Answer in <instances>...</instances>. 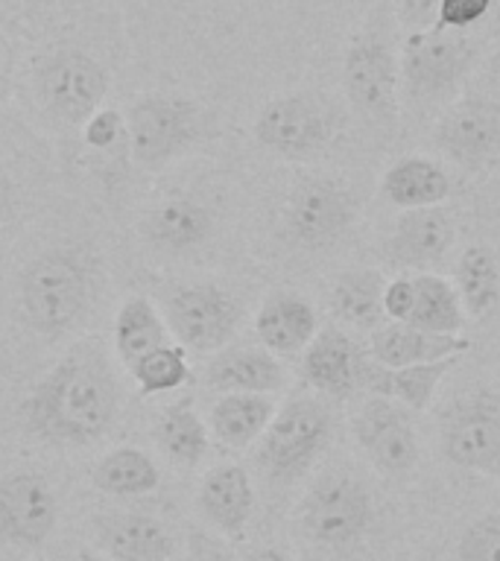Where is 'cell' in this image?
Masks as SVG:
<instances>
[{
  "label": "cell",
  "mask_w": 500,
  "mask_h": 561,
  "mask_svg": "<svg viewBox=\"0 0 500 561\" xmlns=\"http://www.w3.org/2000/svg\"><path fill=\"white\" fill-rule=\"evenodd\" d=\"M375 520L372 491L351 473H325L302 500V529L319 547H349Z\"/></svg>",
  "instance_id": "3"
},
{
  "label": "cell",
  "mask_w": 500,
  "mask_h": 561,
  "mask_svg": "<svg viewBox=\"0 0 500 561\" xmlns=\"http://www.w3.org/2000/svg\"><path fill=\"white\" fill-rule=\"evenodd\" d=\"M433 135L447 158L477 170L500 152V105L491 100H463L439 121Z\"/></svg>",
  "instance_id": "15"
},
{
  "label": "cell",
  "mask_w": 500,
  "mask_h": 561,
  "mask_svg": "<svg viewBox=\"0 0 500 561\" xmlns=\"http://www.w3.org/2000/svg\"><path fill=\"white\" fill-rule=\"evenodd\" d=\"M211 226H214V219L202 202L175 196L149 214L147 237L149 243L164 252H191L208 240Z\"/></svg>",
  "instance_id": "25"
},
{
  "label": "cell",
  "mask_w": 500,
  "mask_h": 561,
  "mask_svg": "<svg viewBox=\"0 0 500 561\" xmlns=\"http://www.w3.org/2000/svg\"><path fill=\"white\" fill-rule=\"evenodd\" d=\"M442 0H398V18L410 33H428L439 26Z\"/></svg>",
  "instance_id": "36"
},
{
  "label": "cell",
  "mask_w": 500,
  "mask_h": 561,
  "mask_svg": "<svg viewBox=\"0 0 500 561\" xmlns=\"http://www.w3.org/2000/svg\"><path fill=\"white\" fill-rule=\"evenodd\" d=\"M240 305L217 284H193L167 298V328L184 348L217 351L237 331Z\"/></svg>",
  "instance_id": "9"
},
{
  "label": "cell",
  "mask_w": 500,
  "mask_h": 561,
  "mask_svg": "<svg viewBox=\"0 0 500 561\" xmlns=\"http://www.w3.org/2000/svg\"><path fill=\"white\" fill-rule=\"evenodd\" d=\"M398 77H401V65L380 38L363 35L345 53V65H342L345 94L351 105L372 121H395Z\"/></svg>",
  "instance_id": "12"
},
{
  "label": "cell",
  "mask_w": 500,
  "mask_h": 561,
  "mask_svg": "<svg viewBox=\"0 0 500 561\" xmlns=\"http://www.w3.org/2000/svg\"><path fill=\"white\" fill-rule=\"evenodd\" d=\"M459 363V357L439 359V363H424V366H404L389 368L380 366L368 357L363 366V380L360 389L375 398H389V401L401 403L407 410H428L433 394H436L439 383L445 380V375Z\"/></svg>",
  "instance_id": "22"
},
{
  "label": "cell",
  "mask_w": 500,
  "mask_h": 561,
  "mask_svg": "<svg viewBox=\"0 0 500 561\" xmlns=\"http://www.w3.org/2000/svg\"><path fill=\"white\" fill-rule=\"evenodd\" d=\"M243 561H289V559L281 550H275V547H261V550L246 552Z\"/></svg>",
  "instance_id": "40"
},
{
  "label": "cell",
  "mask_w": 500,
  "mask_h": 561,
  "mask_svg": "<svg viewBox=\"0 0 500 561\" xmlns=\"http://www.w3.org/2000/svg\"><path fill=\"white\" fill-rule=\"evenodd\" d=\"M459 561H500V515L474 520L456 547Z\"/></svg>",
  "instance_id": "34"
},
{
  "label": "cell",
  "mask_w": 500,
  "mask_h": 561,
  "mask_svg": "<svg viewBox=\"0 0 500 561\" xmlns=\"http://www.w3.org/2000/svg\"><path fill=\"white\" fill-rule=\"evenodd\" d=\"M456 293L465 313L474 319L489 316L500 305V263L489 245H468L456 263Z\"/></svg>",
  "instance_id": "31"
},
{
  "label": "cell",
  "mask_w": 500,
  "mask_h": 561,
  "mask_svg": "<svg viewBox=\"0 0 500 561\" xmlns=\"http://www.w3.org/2000/svg\"><path fill=\"white\" fill-rule=\"evenodd\" d=\"M412 278L401 275V278H393L384 289V316L389 322H407V316L412 310Z\"/></svg>",
  "instance_id": "37"
},
{
  "label": "cell",
  "mask_w": 500,
  "mask_h": 561,
  "mask_svg": "<svg viewBox=\"0 0 500 561\" xmlns=\"http://www.w3.org/2000/svg\"><path fill=\"white\" fill-rule=\"evenodd\" d=\"M117 135H121V114L114 112L94 114L86 126V140L96 149L112 147L114 140H117Z\"/></svg>",
  "instance_id": "39"
},
{
  "label": "cell",
  "mask_w": 500,
  "mask_h": 561,
  "mask_svg": "<svg viewBox=\"0 0 500 561\" xmlns=\"http://www.w3.org/2000/svg\"><path fill=\"white\" fill-rule=\"evenodd\" d=\"M456 240L454 217L442 205L404 210L393 228L386 252L398 266H430L442 261Z\"/></svg>",
  "instance_id": "19"
},
{
  "label": "cell",
  "mask_w": 500,
  "mask_h": 561,
  "mask_svg": "<svg viewBox=\"0 0 500 561\" xmlns=\"http://www.w3.org/2000/svg\"><path fill=\"white\" fill-rule=\"evenodd\" d=\"M372 351L368 357L389 368L424 366L447 357H463L471 348V340L465 336H447V333H430L404 322H384L372 331Z\"/></svg>",
  "instance_id": "17"
},
{
  "label": "cell",
  "mask_w": 500,
  "mask_h": 561,
  "mask_svg": "<svg viewBox=\"0 0 500 561\" xmlns=\"http://www.w3.org/2000/svg\"><path fill=\"white\" fill-rule=\"evenodd\" d=\"M91 482L103 494L140 497V494H149V491L158 489L161 473H158L156 462L144 450H138V447H114L112 454H105L96 462Z\"/></svg>",
  "instance_id": "30"
},
{
  "label": "cell",
  "mask_w": 500,
  "mask_h": 561,
  "mask_svg": "<svg viewBox=\"0 0 500 561\" xmlns=\"http://www.w3.org/2000/svg\"><path fill=\"white\" fill-rule=\"evenodd\" d=\"M96 543L114 561H170L173 535L161 520L140 512H112L94 524Z\"/></svg>",
  "instance_id": "18"
},
{
  "label": "cell",
  "mask_w": 500,
  "mask_h": 561,
  "mask_svg": "<svg viewBox=\"0 0 500 561\" xmlns=\"http://www.w3.org/2000/svg\"><path fill=\"white\" fill-rule=\"evenodd\" d=\"M152 436L161 445V450L179 465H196L202 462V456L208 454V427L200 419V412L193 410L191 401L167 407L158 415Z\"/></svg>",
  "instance_id": "32"
},
{
  "label": "cell",
  "mask_w": 500,
  "mask_h": 561,
  "mask_svg": "<svg viewBox=\"0 0 500 561\" xmlns=\"http://www.w3.org/2000/svg\"><path fill=\"white\" fill-rule=\"evenodd\" d=\"M121 392L96 345L73 348L35 386L24 407L26 424L50 445H91L117 415Z\"/></svg>",
  "instance_id": "1"
},
{
  "label": "cell",
  "mask_w": 500,
  "mask_h": 561,
  "mask_svg": "<svg viewBox=\"0 0 500 561\" xmlns=\"http://www.w3.org/2000/svg\"><path fill=\"white\" fill-rule=\"evenodd\" d=\"M202 129L200 105L179 94H147L126 114L132 156L144 167H164L196 144Z\"/></svg>",
  "instance_id": "5"
},
{
  "label": "cell",
  "mask_w": 500,
  "mask_h": 561,
  "mask_svg": "<svg viewBox=\"0 0 500 561\" xmlns=\"http://www.w3.org/2000/svg\"><path fill=\"white\" fill-rule=\"evenodd\" d=\"M331 436V410L316 398H293L261 436L258 462L272 480H296L310 468Z\"/></svg>",
  "instance_id": "4"
},
{
  "label": "cell",
  "mask_w": 500,
  "mask_h": 561,
  "mask_svg": "<svg viewBox=\"0 0 500 561\" xmlns=\"http://www.w3.org/2000/svg\"><path fill=\"white\" fill-rule=\"evenodd\" d=\"M439 438L456 468L500 473V401L491 392L463 394L442 415Z\"/></svg>",
  "instance_id": "7"
},
{
  "label": "cell",
  "mask_w": 500,
  "mask_h": 561,
  "mask_svg": "<svg viewBox=\"0 0 500 561\" xmlns=\"http://www.w3.org/2000/svg\"><path fill=\"white\" fill-rule=\"evenodd\" d=\"M21 305L35 331L61 333L88 305V270L70 249L35 257L21 275Z\"/></svg>",
  "instance_id": "2"
},
{
  "label": "cell",
  "mask_w": 500,
  "mask_h": 561,
  "mask_svg": "<svg viewBox=\"0 0 500 561\" xmlns=\"http://www.w3.org/2000/svg\"><path fill=\"white\" fill-rule=\"evenodd\" d=\"M477 59V44L459 30L410 33L401 50V79L412 100H436L454 91Z\"/></svg>",
  "instance_id": "6"
},
{
  "label": "cell",
  "mask_w": 500,
  "mask_h": 561,
  "mask_svg": "<svg viewBox=\"0 0 500 561\" xmlns=\"http://www.w3.org/2000/svg\"><path fill=\"white\" fill-rule=\"evenodd\" d=\"M284 380V366L266 348H226L205 368V383L223 394H272Z\"/></svg>",
  "instance_id": "21"
},
{
  "label": "cell",
  "mask_w": 500,
  "mask_h": 561,
  "mask_svg": "<svg viewBox=\"0 0 500 561\" xmlns=\"http://www.w3.org/2000/svg\"><path fill=\"white\" fill-rule=\"evenodd\" d=\"M354 436L363 454L386 477H407L419 465V436L407 407L389 398H368L354 415Z\"/></svg>",
  "instance_id": "10"
},
{
  "label": "cell",
  "mask_w": 500,
  "mask_h": 561,
  "mask_svg": "<svg viewBox=\"0 0 500 561\" xmlns=\"http://www.w3.org/2000/svg\"><path fill=\"white\" fill-rule=\"evenodd\" d=\"M56 494L42 473L21 471L0 480V538L15 547H38L56 526Z\"/></svg>",
  "instance_id": "14"
},
{
  "label": "cell",
  "mask_w": 500,
  "mask_h": 561,
  "mask_svg": "<svg viewBox=\"0 0 500 561\" xmlns=\"http://www.w3.org/2000/svg\"><path fill=\"white\" fill-rule=\"evenodd\" d=\"M254 331L261 336L263 348L293 357L314 342L319 333V319L307 298L296 293H272L258 310Z\"/></svg>",
  "instance_id": "23"
},
{
  "label": "cell",
  "mask_w": 500,
  "mask_h": 561,
  "mask_svg": "<svg viewBox=\"0 0 500 561\" xmlns=\"http://www.w3.org/2000/svg\"><path fill=\"white\" fill-rule=\"evenodd\" d=\"M412 310L407 322L412 328L430 333H447V336H459L465 324V307L463 298L456 293V284H451L442 275H412Z\"/></svg>",
  "instance_id": "27"
},
{
  "label": "cell",
  "mask_w": 500,
  "mask_h": 561,
  "mask_svg": "<svg viewBox=\"0 0 500 561\" xmlns=\"http://www.w3.org/2000/svg\"><path fill=\"white\" fill-rule=\"evenodd\" d=\"M366 354H360L357 342L337 324H325L305 348L302 357V377L314 386L316 392L345 401L360 392Z\"/></svg>",
  "instance_id": "16"
},
{
  "label": "cell",
  "mask_w": 500,
  "mask_h": 561,
  "mask_svg": "<svg viewBox=\"0 0 500 561\" xmlns=\"http://www.w3.org/2000/svg\"><path fill=\"white\" fill-rule=\"evenodd\" d=\"M254 491L243 465L226 462L211 468L200 485V512L217 533L240 538L252 517Z\"/></svg>",
  "instance_id": "20"
},
{
  "label": "cell",
  "mask_w": 500,
  "mask_h": 561,
  "mask_svg": "<svg viewBox=\"0 0 500 561\" xmlns=\"http://www.w3.org/2000/svg\"><path fill=\"white\" fill-rule=\"evenodd\" d=\"M384 275L377 270L342 272L331 287V313L342 324L377 328L384 319Z\"/></svg>",
  "instance_id": "29"
},
{
  "label": "cell",
  "mask_w": 500,
  "mask_h": 561,
  "mask_svg": "<svg viewBox=\"0 0 500 561\" xmlns=\"http://www.w3.org/2000/svg\"><path fill=\"white\" fill-rule=\"evenodd\" d=\"M275 410L266 394H223L211 410V433L226 447L243 450L266 433Z\"/></svg>",
  "instance_id": "26"
},
{
  "label": "cell",
  "mask_w": 500,
  "mask_h": 561,
  "mask_svg": "<svg viewBox=\"0 0 500 561\" xmlns=\"http://www.w3.org/2000/svg\"><path fill=\"white\" fill-rule=\"evenodd\" d=\"M491 0H442V12H439V26L445 30H468L477 24L486 12H489Z\"/></svg>",
  "instance_id": "35"
},
{
  "label": "cell",
  "mask_w": 500,
  "mask_h": 561,
  "mask_svg": "<svg viewBox=\"0 0 500 561\" xmlns=\"http://www.w3.org/2000/svg\"><path fill=\"white\" fill-rule=\"evenodd\" d=\"M140 394H158L173 392L191 377V366L184 357L182 345H161V348L149 351L129 368Z\"/></svg>",
  "instance_id": "33"
},
{
  "label": "cell",
  "mask_w": 500,
  "mask_h": 561,
  "mask_svg": "<svg viewBox=\"0 0 500 561\" xmlns=\"http://www.w3.org/2000/svg\"><path fill=\"white\" fill-rule=\"evenodd\" d=\"M7 208H9V179L7 173L0 170V222L7 217Z\"/></svg>",
  "instance_id": "41"
},
{
  "label": "cell",
  "mask_w": 500,
  "mask_h": 561,
  "mask_svg": "<svg viewBox=\"0 0 500 561\" xmlns=\"http://www.w3.org/2000/svg\"><path fill=\"white\" fill-rule=\"evenodd\" d=\"M495 59H498V65H500V44H498V53H495Z\"/></svg>",
  "instance_id": "43"
},
{
  "label": "cell",
  "mask_w": 500,
  "mask_h": 561,
  "mask_svg": "<svg viewBox=\"0 0 500 561\" xmlns=\"http://www.w3.org/2000/svg\"><path fill=\"white\" fill-rule=\"evenodd\" d=\"M70 561H114V559H109V556H100V552H91V550H79Z\"/></svg>",
  "instance_id": "42"
},
{
  "label": "cell",
  "mask_w": 500,
  "mask_h": 561,
  "mask_svg": "<svg viewBox=\"0 0 500 561\" xmlns=\"http://www.w3.org/2000/svg\"><path fill=\"white\" fill-rule=\"evenodd\" d=\"M380 193L395 208H436L451 196V175L424 156L398 158L380 179Z\"/></svg>",
  "instance_id": "24"
},
{
  "label": "cell",
  "mask_w": 500,
  "mask_h": 561,
  "mask_svg": "<svg viewBox=\"0 0 500 561\" xmlns=\"http://www.w3.org/2000/svg\"><path fill=\"white\" fill-rule=\"evenodd\" d=\"M354 214H357V199L349 187L331 179H307L289 193L284 219L289 237L298 245L319 249L345 234L354 222Z\"/></svg>",
  "instance_id": "11"
},
{
  "label": "cell",
  "mask_w": 500,
  "mask_h": 561,
  "mask_svg": "<svg viewBox=\"0 0 500 561\" xmlns=\"http://www.w3.org/2000/svg\"><path fill=\"white\" fill-rule=\"evenodd\" d=\"M170 328L156 310V305L144 296H132L123 301L121 313L114 319V351L126 366H135L144 354L170 345Z\"/></svg>",
  "instance_id": "28"
},
{
  "label": "cell",
  "mask_w": 500,
  "mask_h": 561,
  "mask_svg": "<svg viewBox=\"0 0 500 561\" xmlns=\"http://www.w3.org/2000/svg\"><path fill=\"white\" fill-rule=\"evenodd\" d=\"M188 559L191 561H240L235 552L228 550L226 543L214 538L208 533H200L193 529L191 538H188Z\"/></svg>",
  "instance_id": "38"
},
{
  "label": "cell",
  "mask_w": 500,
  "mask_h": 561,
  "mask_svg": "<svg viewBox=\"0 0 500 561\" xmlns=\"http://www.w3.org/2000/svg\"><path fill=\"white\" fill-rule=\"evenodd\" d=\"M38 91L53 114H59L61 121L79 123L96 114L109 91V77L86 53L61 50L44 61Z\"/></svg>",
  "instance_id": "13"
},
{
  "label": "cell",
  "mask_w": 500,
  "mask_h": 561,
  "mask_svg": "<svg viewBox=\"0 0 500 561\" xmlns=\"http://www.w3.org/2000/svg\"><path fill=\"white\" fill-rule=\"evenodd\" d=\"M333 112L305 94H287L261 108L254 138L281 158H310L333 138Z\"/></svg>",
  "instance_id": "8"
}]
</instances>
